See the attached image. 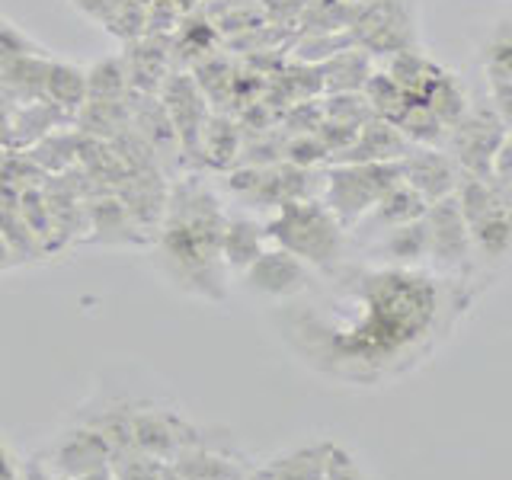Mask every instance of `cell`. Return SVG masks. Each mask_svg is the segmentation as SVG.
Here are the masks:
<instances>
[{
	"mask_svg": "<svg viewBox=\"0 0 512 480\" xmlns=\"http://www.w3.org/2000/svg\"><path fill=\"white\" fill-rule=\"evenodd\" d=\"M324 295L285 301L282 340L314 372L381 384L420 365L474 298L471 279L400 266H336Z\"/></svg>",
	"mask_w": 512,
	"mask_h": 480,
	"instance_id": "cell-1",
	"label": "cell"
},
{
	"mask_svg": "<svg viewBox=\"0 0 512 480\" xmlns=\"http://www.w3.org/2000/svg\"><path fill=\"white\" fill-rule=\"evenodd\" d=\"M224 228H228V212L218 192L202 176L176 180L164 224L154 234V260L160 272L192 298L224 301L231 279L221 253Z\"/></svg>",
	"mask_w": 512,
	"mask_h": 480,
	"instance_id": "cell-2",
	"label": "cell"
},
{
	"mask_svg": "<svg viewBox=\"0 0 512 480\" xmlns=\"http://www.w3.org/2000/svg\"><path fill=\"white\" fill-rule=\"evenodd\" d=\"M263 224L269 244L298 256L314 272H333L346 263L349 231L320 199L282 202Z\"/></svg>",
	"mask_w": 512,
	"mask_h": 480,
	"instance_id": "cell-3",
	"label": "cell"
},
{
	"mask_svg": "<svg viewBox=\"0 0 512 480\" xmlns=\"http://www.w3.org/2000/svg\"><path fill=\"white\" fill-rule=\"evenodd\" d=\"M397 183H404L400 160H384V164H327L320 202L330 208L346 231H352L368 215V208Z\"/></svg>",
	"mask_w": 512,
	"mask_h": 480,
	"instance_id": "cell-4",
	"label": "cell"
},
{
	"mask_svg": "<svg viewBox=\"0 0 512 480\" xmlns=\"http://www.w3.org/2000/svg\"><path fill=\"white\" fill-rule=\"evenodd\" d=\"M132 442L144 455L160 458V461H173L189 445L228 442V432L196 426L192 420H186L183 413L160 407L154 400H138L135 423H132Z\"/></svg>",
	"mask_w": 512,
	"mask_h": 480,
	"instance_id": "cell-5",
	"label": "cell"
},
{
	"mask_svg": "<svg viewBox=\"0 0 512 480\" xmlns=\"http://www.w3.org/2000/svg\"><path fill=\"white\" fill-rule=\"evenodd\" d=\"M506 138H509V125L500 112H496V106L477 109L471 103L468 112L461 116V122L448 132L445 148L464 173H477L493 180L496 154H500Z\"/></svg>",
	"mask_w": 512,
	"mask_h": 480,
	"instance_id": "cell-6",
	"label": "cell"
},
{
	"mask_svg": "<svg viewBox=\"0 0 512 480\" xmlns=\"http://www.w3.org/2000/svg\"><path fill=\"white\" fill-rule=\"evenodd\" d=\"M426 231H429V266H436L442 276L471 279V266L477 260L468 221L461 215L455 196L439 199L426 208Z\"/></svg>",
	"mask_w": 512,
	"mask_h": 480,
	"instance_id": "cell-7",
	"label": "cell"
},
{
	"mask_svg": "<svg viewBox=\"0 0 512 480\" xmlns=\"http://www.w3.org/2000/svg\"><path fill=\"white\" fill-rule=\"evenodd\" d=\"M240 285L256 298H269V301L285 304V301H295L311 292L314 269L288 250L269 244L260 256H256V263L240 276Z\"/></svg>",
	"mask_w": 512,
	"mask_h": 480,
	"instance_id": "cell-8",
	"label": "cell"
},
{
	"mask_svg": "<svg viewBox=\"0 0 512 480\" xmlns=\"http://www.w3.org/2000/svg\"><path fill=\"white\" fill-rule=\"evenodd\" d=\"M39 458L58 480H74L109 468L112 448L93 426L74 420L68 429L58 432L45 452H39Z\"/></svg>",
	"mask_w": 512,
	"mask_h": 480,
	"instance_id": "cell-9",
	"label": "cell"
},
{
	"mask_svg": "<svg viewBox=\"0 0 512 480\" xmlns=\"http://www.w3.org/2000/svg\"><path fill=\"white\" fill-rule=\"evenodd\" d=\"M157 96L173 122L176 138H180L183 157L196 160L202 154V132L208 125V116H212V103L205 100V93L199 90L192 74H170Z\"/></svg>",
	"mask_w": 512,
	"mask_h": 480,
	"instance_id": "cell-10",
	"label": "cell"
},
{
	"mask_svg": "<svg viewBox=\"0 0 512 480\" xmlns=\"http://www.w3.org/2000/svg\"><path fill=\"white\" fill-rule=\"evenodd\" d=\"M400 170H404V183L423 196L426 205L455 196L461 167L448 148H426V144H413V148L400 157Z\"/></svg>",
	"mask_w": 512,
	"mask_h": 480,
	"instance_id": "cell-11",
	"label": "cell"
},
{
	"mask_svg": "<svg viewBox=\"0 0 512 480\" xmlns=\"http://www.w3.org/2000/svg\"><path fill=\"white\" fill-rule=\"evenodd\" d=\"M365 253L375 266H400V269H423L429 266V231L426 215L400 224V228L384 231L365 240Z\"/></svg>",
	"mask_w": 512,
	"mask_h": 480,
	"instance_id": "cell-12",
	"label": "cell"
},
{
	"mask_svg": "<svg viewBox=\"0 0 512 480\" xmlns=\"http://www.w3.org/2000/svg\"><path fill=\"white\" fill-rule=\"evenodd\" d=\"M167 464L183 480H244L253 471L247 464V458L231 448V439L228 442L189 445Z\"/></svg>",
	"mask_w": 512,
	"mask_h": 480,
	"instance_id": "cell-13",
	"label": "cell"
},
{
	"mask_svg": "<svg viewBox=\"0 0 512 480\" xmlns=\"http://www.w3.org/2000/svg\"><path fill=\"white\" fill-rule=\"evenodd\" d=\"M426 202L423 196L416 189H410L407 183H397L391 192H384V196L368 208V215L356 224V228L349 231V237H356V240H372L384 231H391V228H400V224H407V221H416V218H423L426 215Z\"/></svg>",
	"mask_w": 512,
	"mask_h": 480,
	"instance_id": "cell-14",
	"label": "cell"
},
{
	"mask_svg": "<svg viewBox=\"0 0 512 480\" xmlns=\"http://www.w3.org/2000/svg\"><path fill=\"white\" fill-rule=\"evenodd\" d=\"M410 148L413 144L394 122L375 116L359 128L352 148L330 160V164H384V160H400Z\"/></svg>",
	"mask_w": 512,
	"mask_h": 480,
	"instance_id": "cell-15",
	"label": "cell"
},
{
	"mask_svg": "<svg viewBox=\"0 0 512 480\" xmlns=\"http://www.w3.org/2000/svg\"><path fill=\"white\" fill-rule=\"evenodd\" d=\"M266 247H269V237H266L263 221H256L253 215H228L221 253H224V266H228L231 276H244Z\"/></svg>",
	"mask_w": 512,
	"mask_h": 480,
	"instance_id": "cell-16",
	"label": "cell"
},
{
	"mask_svg": "<svg viewBox=\"0 0 512 480\" xmlns=\"http://www.w3.org/2000/svg\"><path fill=\"white\" fill-rule=\"evenodd\" d=\"M87 221L96 244H148V234H141L135 218L128 215V208L119 196H103L90 202L87 208Z\"/></svg>",
	"mask_w": 512,
	"mask_h": 480,
	"instance_id": "cell-17",
	"label": "cell"
},
{
	"mask_svg": "<svg viewBox=\"0 0 512 480\" xmlns=\"http://www.w3.org/2000/svg\"><path fill=\"white\" fill-rule=\"evenodd\" d=\"M320 74H324V93H362L368 77L375 74V58L349 45L320 64Z\"/></svg>",
	"mask_w": 512,
	"mask_h": 480,
	"instance_id": "cell-18",
	"label": "cell"
},
{
	"mask_svg": "<svg viewBox=\"0 0 512 480\" xmlns=\"http://www.w3.org/2000/svg\"><path fill=\"white\" fill-rule=\"evenodd\" d=\"M330 448H333L330 439L301 445L295 452H285L279 458H272L269 464H263V471L269 480H324Z\"/></svg>",
	"mask_w": 512,
	"mask_h": 480,
	"instance_id": "cell-19",
	"label": "cell"
},
{
	"mask_svg": "<svg viewBox=\"0 0 512 480\" xmlns=\"http://www.w3.org/2000/svg\"><path fill=\"white\" fill-rule=\"evenodd\" d=\"M48 64H52V55H48V52H36V55H23V58L10 61L7 68L0 71V80H4V87L13 96L16 106L45 100Z\"/></svg>",
	"mask_w": 512,
	"mask_h": 480,
	"instance_id": "cell-20",
	"label": "cell"
},
{
	"mask_svg": "<svg viewBox=\"0 0 512 480\" xmlns=\"http://www.w3.org/2000/svg\"><path fill=\"white\" fill-rule=\"evenodd\" d=\"M45 100L55 103L61 112H68V116L80 112V106L87 103V71L80 64L52 58L45 77Z\"/></svg>",
	"mask_w": 512,
	"mask_h": 480,
	"instance_id": "cell-21",
	"label": "cell"
},
{
	"mask_svg": "<svg viewBox=\"0 0 512 480\" xmlns=\"http://www.w3.org/2000/svg\"><path fill=\"white\" fill-rule=\"evenodd\" d=\"M202 154L212 167L228 170L231 164H237L240 154V125L221 112H212L208 116V125L202 132Z\"/></svg>",
	"mask_w": 512,
	"mask_h": 480,
	"instance_id": "cell-22",
	"label": "cell"
},
{
	"mask_svg": "<svg viewBox=\"0 0 512 480\" xmlns=\"http://www.w3.org/2000/svg\"><path fill=\"white\" fill-rule=\"evenodd\" d=\"M426 106H429L432 112H436V119L448 128V132H452V128L461 122L464 112H468L471 100H468V93H464L458 74L442 71V77L436 80V87L429 90Z\"/></svg>",
	"mask_w": 512,
	"mask_h": 480,
	"instance_id": "cell-23",
	"label": "cell"
},
{
	"mask_svg": "<svg viewBox=\"0 0 512 480\" xmlns=\"http://www.w3.org/2000/svg\"><path fill=\"white\" fill-rule=\"evenodd\" d=\"M128 68L125 58H103L96 61L93 68L87 71V100H112L122 103L128 93Z\"/></svg>",
	"mask_w": 512,
	"mask_h": 480,
	"instance_id": "cell-24",
	"label": "cell"
},
{
	"mask_svg": "<svg viewBox=\"0 0 512 480\" xmlns=\"http://www.w3.org/2000/svg\"><path fill=\"white\" fill-rule=\"evenodd\" d=\"M320 109H324V119L356 125V128H362L368 119H375L365 93H327L324 100H320Z\"/></svg>",
	"mask_w": 512,
	"mask_h": 480,
	"instance_id": "cell-25",
	"label": "cell"
},
{
	"mask_svg": "<svg viewBox=\"0 0 512 480\" xmlns=\"http://www.w3.org/2000/svg\"><path fill=\"white\" fill-rule=\"evenodd\" d=\"M164 464L160 458H151L144 452H125V455H116L109 461V474L112 480H160V474H164Z\"/></svg>",
	"mask_w": 512,
	"mask_h": 480,
	"instance_id": "cell-26",
	"label": "cell"
},
{
	"mask_svg": "<svg viewBox=\"0 0 512 480\" xmlns=\"http://www.w3.org/2000/svg\"><path fill=\"white\" fill-rule=\"evenodd\" d=\"M285 160L295 167H320V164H330V154L324 148V141H320L314 132H301V135H292L285 141Z\"/></svg>",
	"mask_w": 512,
	"mask_h": 480,
	"instance_id": "cell-27",
	"label": "cell"
},
{
	"mask_svg": "<svg viewBox=\"0 0 512 480\" xmlns=\"http://www.w3.org/2000/svg\"><path fill=\"white\" fill-rule=\"evenodd\" d=\"M36 52H45V48L32 42L20 26H13L10 20L0 16V71H4L10 61L23 55H36Z\"/></svg>",
	"mask_w": 512,
	"mask_h": 480,
	"instance_id": "cell-28",
	"label": "cell"
},
{
	"mask_svg": "<svg viewBox=\"0 0 512 480\" xmlns=\"http://www.w3.org/2000/svg\"><path fill=\"white\" fill-rule=\"evenodd\" d=\"M324 480H368V477H365V471L359 468V461L352 458L343 445H336V442H333Z\"/></svg>",
	"mask_w": 512,
	"mask_h": 480,
	"instance_id": "cell-29",
	"label": "cell"
},
{
	"mask_svg": "<svg viewBox=\"0 0 512 480\" xmlns=\"http://www.w3.org/2000/svg\"><path fill=\"white\" fill-rule=\"evenodd\" d=\"M263 7L269 13V20L276 23H292L298 20V16L304 13V7H308V0H263Z\"/></svg>",
	"mask_w": 512,
	"mask_h": 480,
	"instance_id": "cell-30",
	"label": "cell"
},
{
	"mask_svg": "<svg viewBox=\"0 0 512 480\" xmlns=\"http://www.w3.org/2000/svg\"><path fill=\"white\" fill-rule=\"evenodd\" d=\"M20 480H58L52 471L45 468L42 464V458L36 455V458H29V461H23V468H20Z\"/></svg>",
	"mask_w": 512,
	"mask_h": 480,
	"instance_id": "cell-31",
	"label": "cell"
},
{
	"mask_svg": "<svg viewBox=\"0 0 512 480\" xmlns=\"http://www.w3.org/2000/svg\"><path fill=\"white\" fill-rule=\"evenodd\" d=\"M0 480H20V468L13 464V455L4 442H0Z\"/></svg>",
	"mask_w": 512,
	"mask_h": 480,
	"instance_id": "cell-32",
	"label": "cell"
},
{
	"mask_svg": "<svg viewBox=\"0 0 512 480\" xmlns=\"http://www.w3.org/2000/svg\"><path fill=\"white\" fill-rule=\"evenodd\" d=\"M10 256H16V250L10 247V240H7L4 234H0V269H7V266L13 263Z\"/></svg>",
	"mask_w": 512,
	"mask_h": 480,
	"instance_id": "cell-33",
	"label": "cell"
},
{
	"mask_svg": "<svg viewBox=\"0 0 512 480\" xmlns=\"http://www.w3.org/2000/svg\"><path fill=\"white\" fill-rule=\"evenodd\" d=\"M74 480H112V474H109V468H103V471H93V474H84V477H74Z\"/></svg>",
	"mask_w": 512,
	"mask_h": 480,
	"instance_id": "cell-34",
	"label": "cell"
},
{
	"mask_svg": "<svg viewBox=\"0 0 512 480\" xmlns=\"http://www.w3.org/2000/svg\"><path fill=\"white\" fill-rule=\"evenodd\" d=\"M349 4H368V0H349Z\"/></svg>",
	"mask_w": 512,
	"mask_h": 480,
	"instance_id": "cell-35",
	"label": "cell"
}]
</instances>
